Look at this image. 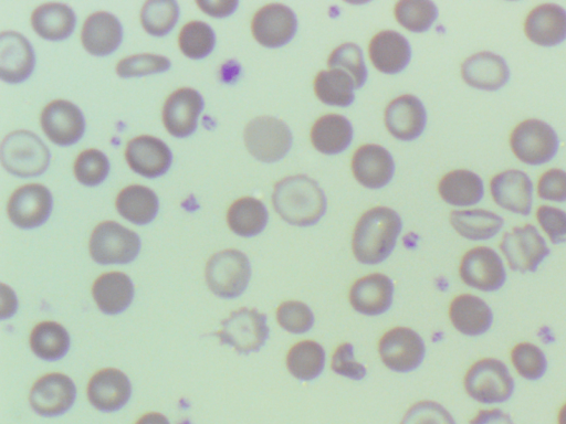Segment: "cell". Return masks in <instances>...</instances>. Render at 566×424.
<instances>
[{
	"instance_id": "31",
	"label": "cell",
	"mask_w": 566,
	"mask_h": 424,
	"mask_svg": "<svg viewBox=\"0 0 566 424\" xmlns=\"http://www.w3.org/2000/svg\"><path fill=\"white\" fill-rule=\"evenodd\" d=\"M353 127L347 118L338 114L319 117L311 130V140L316 150L325 155L344 151L352 141Z\"/></svg>"
},
{
	"instance_id": "52",
	"label": "cell",
	"mask_w": 566,
	"mask_h": 424,
	"mask_svg": "<svg viewBox=\"0 0 566 424\" xmlns=\"http://www.w3.org/2000/svg\"><path fill=\"white\" fill-rule=\"evenodd\" d=\"M238 1H206V0H199L197 1V4L200 7V9L208 13L209 15L222 18L231 14L237 6Z\"/></svg>"
},
{
	"instance_id": "2",
	"label": "cell",
	"mask_w": 566,
	"mask_h": 424,
	"mask_svg": "<svg viewBox=\"0 0 566 424\" xmlns=\"http://www.w3.org/2000/svg\"><path fill=\"white\" fill-rule=\"evenodd\" d=\"M272 202L277 214L296 226L317 223L326 211L324 191L305 174L290 176L276 182Z\"/></svg>"
},
{
	"instance_id": "14",
	"label": "cell",
	"mask_w": 566,
	"mask_h": 424,
	"mask_svg": "<svg viewBox=\"0 0 566 424\" xmlns=\"http://www.w3.org/2000/svg\"><path fill=\"white\" fill-rule=\"evenodd\" d=\"M75 398L76 388L67 375L49 373L33 384L29 401L39 415L59 416L71 409Z\"/></svg>"
},
{
	"instance_id": "24",
	"label": "cell",
	"mask_w": 566,
	"mask_h": 424,
	"mask_svg": "<svg viewBox=\"0 0 566 424\" xmlns=\"http://www.w3.org/2000/svg\"><path fill=\"white\" fill-rule=\"evenodd\" d=\"M427 121L422 103L413 95L395 98L385 110V125L397 139L412 140L421 135Z\"/></svg>"
},
{
	"instance_id": "20",
	"label": "cell",
	"mask_w": 566,
	"mask_h": 424,
	"mask_svg": "<svg viewBox=\"0 0 566 424\" xmlns=\"http://www.w3.org/2000/svg\"><path fill=\"white\" fill-rule=\"evenodd\" d=\"M491 194L501 208L522 215H528L533 202V184L521 170H506L492 178Z\"/></svg>"
},
{
	"instance_id": "23",
	"label": "cell",
	"mask_w": 566,
	"mask_h": 424,
	"mask_svg": "<svg viewBox=\"0 0 566 424\" xmlns=\"http://www.w3.org/2000/svg\"><path fill=\"white\" fill-rule=\"evenodd\" d=\"M394 284L380 273L357 279L349 289L352 307L367 316H377L387 311L392 304Z\"/></svg>"
},
{
	"instance_id": "25",
	"label": "cell",
	"mask_w": 566,
	"mask_h": 424,
	"mask_svg": "<svg viewBox=\"0 0 566 424\" xmlns=\"http://www.w3.org/2000/svg\"><path fill=\"white\" fill-rule=\"evenodd\" d=\"M461 75L474 88L496 91L509 82L510 70L502 56L492 52H479L462 63Z\"/></svg>"
},
{
	"instance_id": "13",
	"label": "cell",
	"mask_w": 566,
	"mask_h": 424,
	"mask_svg": "<svg viewBox=\"0 0 566 424\" xmlns=\"http://www.w3.org/2000/svg\"><path fill=\"white\" fill-rule=\"evenodd\" d=\"M52 195L40 183L24 184L18 188L8 201V216L21 229H34L42 225L52 211Z\"/></svg>"
},
{
	"instance_id": "10",
	"label": "cell",
	"mask_w": 566,
	"mask_h": 424,
	"mask_svg": "<svg viewBox=\"0 0 566 424\" xmlns=\"http://www.w3.org/2000/svg\"><path fill=\"white\" fill-rule=\"evenodd\" d=\"M500 248L511 269L535 272L549 254L543 236L533 224L516 226L503 235Z\"/></svg>"
},
{
	"instance_id": "19",
	"label": "cell",
	"mask_w": 566,
	"mask_h": 424,
	"mask_svg": "<svg viewBox=\"0 0 566 424\" xmlns=\"http://www.w3.org/2000/svg\"><path fill=\"white\" fill-rule=\"evenodd\" d=\"M35 63L34 51L30 42L14 31L0 34V76L1 80L15 84L27 80Z\"/></svg>"
},
{
	"instance_id": "47",
	"label": "cell",
	"mask_w": 566,
	"mask_h": 424,
	"mask_svg": "<svg viewBox=\"0 0 566 424\" xmlns=\"http://www.w3.org/2000/svg\"><path fill=\"white\" fill-rule=\"evenodd\" d=\"M170 67L169 59L156 54H135L127 56L116 65V73L120 77L143 76L165 72Z\"/></svg>"
},
{
	"instance_id": "17",
	"label": "cell",
	"mask_w": 566,
	"mask_h": 424,
	"mask_svg": "<svg viewBox=\"0 0 566 424\" xmlns=\"http://www.w3.org/2000/svg\"><path fill=\"white\" fill-rule=\"evenodd\" d=\"M202 108L203 99L196 89L182 87L175 91L168 96L163 108L165 128L175 137L191 135L197 128Z\"/></svg>"
},
{
	"instance_id": "11",
	"label": "cell",
	"mask_w": 566,
	"mask_h": 424,
	"mask_svg": "<svg viewBox=\"0 0 566 424\" xmlns=\"http://www.w3.org/2000/svg\"><path fill=\"white\" fill-rule=\"evenodd\" d=\"M378 350L384 364L395 372H409L417 369L426 353L422 338L406 327L388 330L381 337Z\"/></svg>"
},
{
	"instance_id": "39",
	"label": "cell",
	"mask_w": 566,
	"mask_h": 424,
	"mask_svg": "<svg viewBox=\"0 0 566 424\" xmlns=\"http://www.w3.org/2000/svg\"><path fill=\"white\" fill-rule=\"evenodd\" d=\"M32 351L42 360L55 361L70 348V336L65 328L54 321L36 325L30 336Z\"/></svg>"
},
{
	"instance_id": "46",
	"label": "cell",
	"mask_w": 566,
	"mask_h": 424,
	"mask_svg": "<svg viewBox=\"0 0 566 424\" xmlns=\"http://www.w3.org/2000/svg\"><path fill=\"white\" fill-rule=\"evenodd\" d=\"M279 325L291 333H305L314 325V315L311 308L302 301L287 300L276 309Z\"/></svg>"
},
{
	"instance_id": "1",
	"label": "cell",
	"mask_w": 566,
	"mask_h": 424,
	"mask_svg": "<svg viewBox=\"0 0 566 424\" xmlns=\"http://www.w3.org/2000/svg\"><path fill=\"white\" fill-rule=\"evenodd\" d=\"M402 227L396 211L376 206L358 220L353 234V252L356 259L366 265L385 261L392 252Z\"/></svg>"
},
{
	"instance_id": "29",
	"label": "cell",
	"mask_w": 566,
	"mask_h": 424,
	"mask_svg": "<svg viewBox=\"0 0 566 424\" xmlns=\"http://www.w3.org/2000/svg\"><path fill=\"white\" fill-rule=\"evenodd\" d=\"M369 57L373 65L386 74L402 71L409 63L411 49L399 32L386 30L377 33L369 43Z\"/></svg>"
},
{
	"instance_id": "15",
	"label": "cell",
	"mask_w": 566,
	"mask_h": 424,
	"mask_svg": "<svg viewBox=\"0 0 566 424\" xmlns=\"http://www.w3.org/2000/svg\"><path fill=\"white\" fill-rule=\"evenodd\" d=\"M296 29L295 13L282 3L262 7L255 12L251 23L254 39L266 47H280L289 43Z\"/></svg>"
},
{
	"instance_id": "5",
	"label": "cell",
	"mask_w": 566,
	"mask_h": 424,
	"mask_svg": "<svg viewBox=\"0 0 566 424\" xmlns=\"http://www.w3.org/2000/svg\"><path fill=\"white\" fill-rule=\"evenodd\" d=\"M251 266L245 254L224 250L213 254L206 265V280L210 290L221 298H235L247 288Z\"/></svg>"
},
{
	"instance_id": "38",
	"label": "cell",
	"mask_w": 566,
	"mask_h": 424,
	"mask_svg": "<svg viewBox=\"0 0 566 424\" xmlns=\"http://www.w3.org/2000/svg\"><path fill=\"white\" fill-rule=\"evenodd\" d=\"M324 365V348L313 340L295 343L286 354L287 370L301 381L314 380L322 373Z\"/></svg>"
},
{
	"instance_id": "53",
	"label": "cell",
	"mask_w": 566,
	"mask_h": 424,
	"mask_svg": "<svg viewBox=\"0 0 566 424\" xmlns=\"http://www.w3.org/2000/svg\"><path fill=\"white\" fill-rule=\"evenodd\" d=\"M470 424H514L511 416L500 409L481 410Z\"/></svg>"
},
{
	"instance_id": "50",
	"label": "cell",
	"mask_w": 566,
	"mask_h": 424,
	"mask_svg": "<svg viewBox=\"0 0 566 424\" xmlns=\"http://www.w3.org/2000/svg\"><path fill=\"white\" fill-rule=\"evenodd\" d=\"M332 370L352 380H361L366 375L363 364L355 361L353 344L344 342L337 347L332 357Z\"/></svg>"
},
{
	"instance_id": "35",
	"label": "cell",
	"mask_w": 566,
	"mask_h": 424,
	"mask_svg": "<svg viewBox=\"0 0 566 424\" xmlns=\"http://www.w3.org/2000/svg\"><path fill=\"white\" fill-rule=\"evenodd\" d=\"M450 223L463 237L471 241L490 240L503 226V219L486 210H454L450 214Z\"/></svg>"
},
{
	"instance_id": "36",
	"label": "cell",
	"mask_w": 566,
	"mask_h": 424,
	"mask_svg": "<svg viewBox=\"0 0 566 424\" xmlns=\"http://www.w3.org/2000/svg\"><path fill=\"white\" fill-rule=\"evenodd\" d=\"M269 214L265 205L258 199L244 197L234 201L227 213L230 230L244 237L255 236L266 226Z\"/></svg>"
},
{
	"instance_id": "7",
	"label": "cell",
	"mask_w": 566,
	"mask_h": 424,
	"mask_svg": "<svg viewBox=\"0 0 566 424\" xmlns=\"http://www.w3.org/2000/svg\"><path fill=\"white\" fill-rule=\"evenodd\" d=\"M88 247L92 258L98 264H127L138 255L140 240L127 227L106 221L93 230Z\"/></svg>"
},
{
	"instance_id": "28",
	"label": "cell",
	"mask_w": 566,
	"mask_h": 424,
	"mask_svg": "<svg viewBox=\"0 0 566 424\" xmlns=\"http://www.w3.org/2000/svg\"><path fill=\"white\" fill-rule=\"evenodd\" d=\"M449 317L459 332L471 337L485 333L493 324L490 306L471 294L459 295L451 301Z\"/></svg>"
},
{
	"instance_id": "8",
	"label": "cell",
	"mask_w": 566,
	"mask_h": 424,
	"mask_svg": "<svg viewBox=\"0 0 566 424\" xmlns=\"http://www.w3.org/2000/svg\"><path fill=\"white\" fill-rule=\"evenodd\" d=\"M221 330L214 335L222 344L234 348L238 353L248 354L261 349L269 337L266 316L252 308L232 311L221 322Z\"/></svg>"
},
{
	"instance_id": "54",
	"label": "cell",
	"mask_w": 566,
	"mask_h": 424,
	"mask_svg": "<svg viewBox=\"0 0 566 424\" xmlns=\"http://www.w3.org/2000/svg\"><path fill=\"white\" fill-rule=\"evenodd\" d=\"M136 424H170L167 417L157 412L144 414Z\"/></svg>"
},
{
	"instance_id": "41",
	"label": "cell",
	"mask_w": 566,
	"mask_h": 424,
	"mask_svg": "<svg viewBox=\"0 0 566 424\" xmlns=\"http://www.w3.org/2000/svg\"><path fill=\"white\" fill-rule=\"evenodd\" d=\"M397 21L411 32L427 31L438 17V9L431 1L402 0L395 6Z\"/></svg>"
},
{
	"instance_id": "49",
	"label": "cell",
	"mask_w": 566,
	"mask_h": 424,
	"mask_svg": "<svg viewBox=\"0 0 566 424\" xmlns=\"http://www.w3.org/2000/svg\"><path fill=\"white\" fill-rule=\"evenodd\" d=\"M536 218L553 244L566 242V212L548 205L536 211Z\"/></svg>"
},
{
	"instance_id": "51",
	"label": "cell",
	"mask_w": 566,
	"mask_h": 424,
	"mask_svg": "<svg viewBox=\"0 0 566 424\" xmlns=\"http://www.w3.org/2000/svg\"><path fill=\"white\" fill-rule=\"evenodd\" d=\"M537 193L548 201H566V172L560 169L546 171L538 180Z\"/></svg>"
},
{
	"instance_id": "37",
	"label": "cell",
	"mask_w": 566,
	"mask_h": 424,
	"mask_svg": "<svg viewBox=\"0 0 566 424\" xmlns=\"http://www.w3.org/2000/svg\"><path fill=\"white\" fill-rule=\"evenodd\" d=\"M355 88L353 77L339 68L321 71L314 80L317 98L331 106H349L355 98Z\"/></svg>"
},
{
	"instance_id": "32",
	"label": "cell",
	"mask_w": 566,
	"mask_h": 424,
	"mask_svg": "<svg viewBox=\"0 0 566 424\" xmlns=\"http://www.w3.org/2000/svg\"><path fill=\"white\" fill-rule=\"evenodd\" d=\"M33 30L46 40L59 41L69 38L76 23L74 11L64 3H44L32 12Z\"/></svg>"
},
{
	"instance_id": "9",
	"label": "cell",
	"mask_w": 566,
	"mask_h": 424,
	"mask_svg": "<svg viewBox=\"0 0 566 424\" xmlns=\"http://www.w3.org/2000/svg\"><path fill=\"white\" fill-rule=\"evenodd\" d=\"M511 148L524 163L538 166L552 160L559 147L555 130L538 119L518 124L511 134Z\"/></svg>"
},
{
	"instance_id": "44",
	"label": "cell",
	"mask_w": 566,
	"mask_h": 424,
	"mask_svg": "<svg viewBox=\"0 0 566 424\" xmlns=\"http://www.w3.org/2000/svg\"><path fill=\"white\" fill-rule=\"evenodd\" d=\"M329 68H339L348 73L356 88H360L367 80V68L360 47L355 43H344L337 46L329 55Z\"/></svg>"
},
{
	"instance_id": "43",
	"label": "cell",
	"mask_w": 566,
	"mask_h": 424,
	"mask_svg": "<svg viewBox=\"0 0 566 424\" xmlns=\"http://www.w3.org/2000/svg\"><path fill=\"white\" fill-rule=\"evenodd\" d=\"M511 360L517 373L526 380H538L547 370L545 353L530 342L517 343L511 351Z\"/></svg>"
},
{
	"instance_id": "26",
	"label": "cell",
	"mask_w": 566,
	"mask_h": 424,
	"mask_svg": "<svg viewBox=\"0 0 566 424\" xmlns=\"http://www.w3.org/2000/svg\"><path fill=\"white\" fill-rule=\"evenodd\" d=\"M524 31L535 44L557 45L566 39V10L555 3L537 6L528 13Z\"/></svg>"
},
{
	"instance_id": "42",
	"label": "cell",
	"mask_w": 566,
	"mask_h": 424,
	"mask_svg": "<svg viewBox=\"0 0 566 424\" xmlns=\"http://www.w3.org/2000/svg\"><path fill=\"white\" fill-rule=\"evenodd\" d=\"M178 43L186 56L198 60L207 56L213 50L216 35L208 23L191 21L180 30Z\"/></svg>"
},
{
	"instance_id": "40",
	"label": "cell",
	"mask_w": 566,
	"mask_h": 424,
	"mask_svg": "<svg viewBox=\"0 0 566 424\" xmlns=\"http://www.w3.org/2000/svg\"><path fill=\"white\" fill-rule=\"evenodd\" d=\"M178 15L179 7L176 1L149 0L142 8L140 22L149 34L163 36L175 26Z\"/></svg>"
},
{
	"instance_id": "34",
	"label": "cell",
	"mask_w": 566,
	"mask_h": 424,
	"mask_svg": "<svg viewBox=\"0 0 566 424\" xmlns=\"http://www.w3.org/2000/svg\"><path fill=\"white\" fill-rule=\"evenodd\" d=\"M158 206L156 193L140 184L124 188L116 198L118 213L138 225L151 222L157 215Z\"/></svg>"
},
{
	"instance_id": "22",
	"label": "cell",
	"mask_w": 566,
	"mask_h": 424,
	"mask_svg": "<svg viewBox=\"0 0 566 424\" xmlns=\"http://www.w3.org/2000/svg\"><path fill=\"white\" fill-rule=\"evenodd\" d=\"M355 179L366 188L386 186L394 176L395 163L390 152L379 145L360 146L352 159Z\"/></svg>"
},
{
	"instance_id": "16",
	"label": "cell",
	"mask_w": 566,
	"mask_h": 424,
	"mask_svg": "<svg viewBox=\"0 0 566 424\" xmlns=\"http://www.w3.org/2000/svg\"><path fill=\"white\" fill-rule=\"evenodd\" d=\"M41 126L54 144L69 146L78 141L85 130V120L73 103L56 99L48 104L41 114Z\"/></svg>"
},
{
	"instance_id": "12",
	"label": "cell",
	"mask_w": 566,
	"mask_h": 424,
	"mask_svg": "<svg viewBox=\"0 0 566 424\" xmlns=\"http://www.w3.org/2000/svg\"><path fill=\"white\" fill-rule=\"evenodd\" d=\"M459 273L465 285L482 292H495L506 280L502 258L488 246L468 251L461 259Z\"/></svg>"
},
{
	"instance_id": "21",
	"label": "cell",
	"mask_w": 566,
	"mask_h": 424,
	"mask_svg": "<svg viewBox=\"0 0 566 424\" xmlns=\"http://www.w3.org/2000/svg\"><path fill=\"white\" fill-rule=\"evenodd\" d=\"M132 393L128 378L119 370L108 368L97 371L87 385L90 403L102 412L122 409Z\"/></svg>"
},
{
	"instance_id": "45",
	"label": "cell",
	"mask_w": 566,
	"mask_h": 424,
	"mask_svg": "<svg viewBox=\"0 0 566 424\" xmlns=\"http://www.w3.org/2000/svg\"><path fill=\"white\" fill-rule=\"evenodd\" d=\"M109 171L107 157L97 149L82 151L74 162V174L82 184L94 187L105 180Z\"/></svg>"
},
{
	"instance_id": "6",
	"label": "cell",
	"mask_w": 566,
	"mask_h": 424,
	"mask_svg": "<svg viewBox=\"0 0 566 424\" xmlns=\"http://www.w3.org/2000/svg\"><path fill=\"white\" fill-rule=\"evenodd\" d=\"M249 152L263 162H275L290 150L293 136L287 125L272 116H260L250 120L243 132Z\"/></svg>"
},
{
	"instance_id": "3",
	"label": "cell",
	"mask_w": 566,
	"mask_h": 424,
	"mask_svg": "<svg viewBox=\"0 0 566 424\" xmlns=\"http://www.w3.org/2000/svg\"><path fill=\"white\" fill-rule=\"evenodd\" d=\"M1 163L21 178L42 174L50 163V150L32 131L15 130L4 137L0 148Z\"/></svg>"
},
{
	"instance_id": "18",
	"label": "cell",
	"mask_w": 566,
	"mask_h": 424,
	"mask_svg": "<svg viewBox=\"0 0 566 424\" xmlns=\"http://www.w3.org/2000/svg\"><path fill=\"white\" fill-rule=\"evenodd\" d=\"M125 158L129 167L146 178L164 174L170 167L172 155L168 146L153 136H138L128 141Z\"/></svg>"
},
{
	"instance_id": "4",
	"label": "cell",
	"mask_w": 566,
	"mask_h": 424,
	"mask_svg": "<svg viewBox=\"0 0 566 424\" xmlns=\"http://www.w3.org/2000/svg\"><path fill=\"white\" fill-rule=\"evenodd\" d=\"M470 398L483 404L507 401L514 392V380L504 362L484 358L474 362L464 377Z\"/></svg>"
},
{
	"instance_id": "30",
	"label": "cell",
	"mask_w": 566,
	"mask_h": 424,
	"mask_svg": "<svg viewBox=\"0 0 566 424\" xmlns=\"http://www.w3.org/2000/svg\"><path fill=\"white\" fill-rule=\"evenodd\" d=\"M92 294L97 307L107 315L124 311L134 297L130 278L120 272L101 275L93 284Z\"/></svg>"
},
{
	"instance_id": "33",
	"label": "cell",
	"mask_w": 566,
	"mask_h": 424,
	"mask_svg": "<svg viewBox=\"0 0 566 424\" xmlns=\"http://www.w3.org/2000/svg\"><path fill=\"white\" fill-rule=\"evenodd\" d=\"M438 191L441 198L451 205L469 206L478 203L484 193L481 178L469 170H454L439 182Z\"/></svg>"
},
{
	"instance_id": "27",
	"label": "cell",
	"mask_w": 566,
	"mask_h": 424,
	"mask_svg": "<svg viewBox=\"0 0 566 424\" xmlns=\"http://www.w3.org/2000/svg\"><path fill=\"white\" fill-rule=\"evenodd\" d=\"M123 29L118 19L105 11L92 13L84 22L81 41L93 55H107L122 42Z\"/></svg>"
},
{
	"instance_id": "48",
	"label": "cell",
	"mask_w": 566,
	"mask_h": 424,
	"mask_svg": "<svg viewBox=\"0 0 566 424\" xmlns=\"http://www.w3.org/2000/svg\"><path fill=\"white\" fill-rule=\"evenodd\" d=\"M400 424H455V422L441 404L420 401L409 407Z\"/></svg>"
},
{
	"instance_id": "55",
	"label": "cell",
	"mask_w": 566,
	"mask_h": 424,
	"mask_svg": "<svg viewBox=\"0 0 566 424\" xmlns=\"http://www.w3.org/2000/svg\"><path fill=\"white\" fill-rule=\"evenodd\" d=\"M557 421L558 424H566V403L560 407Z\"/></svg>"
}]
</instances>
